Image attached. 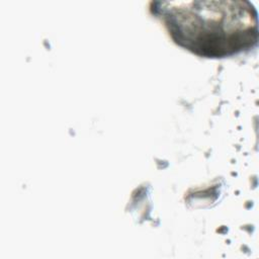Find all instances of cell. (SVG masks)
Masks as SVG:
<instances>
[{"label":"cell","mask_w":259,"mask_h":259,"mask_svg":"<svg viewBox=\"0 0 259 259\" xmlns=\"http://www.w3.org/2000/svg\"><path fill=\"white\" fill-rule=\"evenodd\" d=\"M164 8L171 33L179 42L205 55H225L249 46L256 39V21L250 8L192 7Z\"/></svg>","instance_id":"1"}]
</instances>
